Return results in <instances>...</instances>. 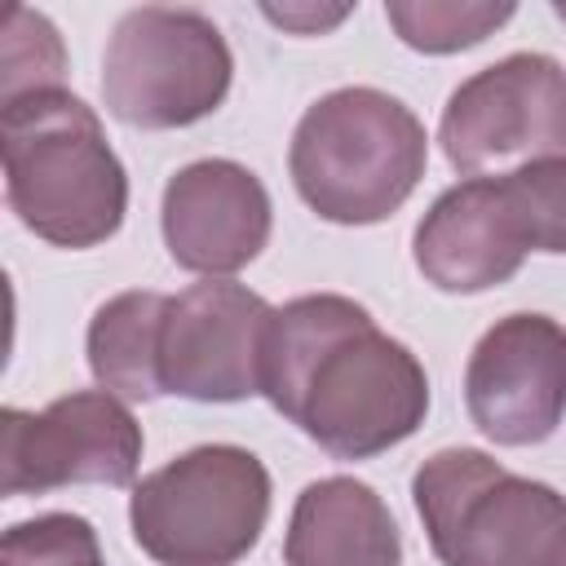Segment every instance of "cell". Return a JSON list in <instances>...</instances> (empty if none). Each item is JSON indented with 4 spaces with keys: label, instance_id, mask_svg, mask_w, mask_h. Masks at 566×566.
Masks as SVG:
<instances>
[{
    "label": "cell",
    "instance_id": "1",
    "mask_svg": "<svg viewBox=\"0 0 566 566\" xmlns=\"http://www.w3.org/2000/svg\"><path fill=\"white\" fill-rule=\"evenodd\" d=\"M261 394L336 460H371L429 416L420 358L340 292H310L270 314Z\"/></svg>",
    "mask_w": 566,
    "mask_h": 566
},
{
    "label": "cell",
    "instance_id": "2",
    "mask_svg": "<svg viewBox=\"0 0 566 566\" xmlns=\"http://www.w3.org/2000/svg\"><path fill=\"white\" fill-rule=\"evenodd\" d=\"M0 164L13 217L53 248H97L128 212V172L97 111L66 88L0 102Z\"/></svg>",
    "mask_w": 566,
    "mask_h": 566
},
{
    "label": "cell",
    "instance_id": "3",
    "mask_svg": "<svg viewBox=\"0 0 566 566\" xmlns=\"http://www.w3.org/2000/svg\"><path fill=\"white\" fill-rule=\"evenodd\" d=\"M429 164L424 124L385 88L349 84L318 97L292 133L287 172L296 195L332 226H376L420 186Z\"/></svg>",
    "mask_w": 566,
    "mask_h": 566
},
{
    "label": "cell",
    "instance_id": "4",
    "mask_svg": "<svg viewBox=\"0 0 566 566\" xmlns=\"http://www.w3.org/2000/svg\"><path fill=\"white\" fill-rule=\"evenodd\" d=\"M411 500L442 566H562L566 557V495L478 447L429 455Z\"/></svg>",
    "mask_w": 566,
    "mask_h": 566
},
{
    "label": "cell",
    "instance_id": "5",
    "mask_svg": "<svg viewBox=\"0 0 566 566\" xmlns=\"http://www.w3.org/2000/svg\"><path fill=\"white\" fill-rule=\"evenodd\" d=\"M270 517V473L234 442H203L133 486L137 548L159 566H234Z\"/></svg>",
    "mask_w": 566,
    "mask_h": 566
},
{
    "label": "cell",
    "instance_id": "6",
    "mask_svg": "<svg viewBox=\"0 0 566 566\" xmlns=\"http://www.w3.org/2000/svg\"><path fill=\"white\" fill-rule=\"evenodd\" d=\"M234 80L221 27L199 9H128L102 57V102L128 128H186L208 119Z\"/></svg>",
    "mask_w": 566,
    "mask_h": 566
},
{
    "label": "cell",
    "instance_id": "7",
    "mask_svg": "<svg viewBox=\"0 0 566 566\" xmlns=\"http://www.w3.org/2000/svg\"><path fill=\"white\" fill-rule=\"evenodd\" d=\"M442 155L455 172L482 177L509 159L566 155V66L548 53H509L473 71L442 106Z\"/></svg>",
    "mask_w": 566,
    "mask_h": 566
},
{
    "label": "cell",
    "instance_id": "8",
    "mask_svg": "<svg viewBox=\"0 0 566 566\" xmlns=\"http://www.w3.org/2000/svg\"><path fill=\"white\" fill-rule=\"evenodd\" d=\"M0 486L4 495H44L71 482L128 486L142 464V424L124 398L75 389L44 411H0Z\"/></svg>",
    "mask_w": 566,
    "mask_h": 566
},
{
    "label": "cell",
    "instance_id": "9",
    "mask_svg": "<svg viewBox=\"0 0 566 566\" xmlns=\"http://www.w3.org/2000/svg\"><path fill=\"white\" fill-rule=\"evenodd\" d=\"M270 314L274 305L234 279H203L168 296L159 332L164 394L195 402H243L261 394Z\"/></svg>",
    "mask_w": 566,
    "mask_h": 566
},
{
    "label": "cell",
    "instance_id": "10",
    "mask_svg": "<svg viewBox=\"0 0 566 566\" xmlns=\"http://www.w3.org/2000/svg\"><path fill=\"white\" fill-rule=\"evenodd\" d=\"M469 420L500 447H535L566 416V327L548 314L495 318L464 367Z\"/></svg>",
    "mask_w": 566,
    "mask_h": 566
},
{
    "label": "cell",
    "instance_id": "11",
    "mask_svg": "<svg viewBox=\"0 0 566 566\" xmlns=\"http://www.w3.org/2000/svg\"><path fill=\"white\" fill-rule=\"evenodd\" d=\"M159 226L168 256L203 279H226L261 256L274 208L261 177L234 159H195L164 186Z\"/></svg>",
    "mask_w": 566,
    "mask_h": 566
},
{
    "label": "cell",
    "instance_id": "12",
    "mask_svg": "<svg viewBox=\"0 0 566 566\" xmlns=\"http://www.w3.org/2000/svg\"><path fill=\"white\" fill-rule=\"evenodd\" d=\"M526 252L531 248L500 190V177H464L447 186L411 234V256L424 283L455 296L509 283Z\"/></svg>",
    "mask_w": 566,
    "mask_h": 566
},
{
    "label": "cell",
    "instance_id": "13",
    "mask_svg": "<svg viewBox=\"0 0 566 566\" xmlns=\"http://www.w3.org/2000/svg\"><path fill=\"white\" fill-rule=\"evenodd\" d=\"M287 566H402V535L389 504L358 478L310 482L287 517Z\"/></svg>",
    "mask_w": 566,
    "mask_h": 566
},
{
    "label": "cell",
    "instance_id": "14",
    "mask_svg": "<svg viewBox=\"0 0 566 566\" xmlns=\"http://www.w3.org/2000/svg\"><path fill=\"white\" fill-rule=\"evenodd\" d=\"M164 310H168V296L142 292V287L97 305L88 323V371L106 394L124 402H150L164 394V380H159Z\"/></svg>",
    "mask_w": 566,
    "mask_h": 566
},
{
    "label": "cell",
    "instance_id": "15",
    "mask_svg": "<svg viewBox=\"0 0 566 566\" xmlns=\"http://www.w3.org/2000/svg\"><path fill=\"white\" fill-rule=\"evenodd\" d=\"M517 4H491V0H389L385 18L398 31V40L416 53H460L495 35Z\"/></svg>",
    "mask_w": 566,
    "mask_h": 566
},
{
    "label": "cell",
    "instance_id": "16",
    "mask_svg": "<svg viewBox=\"0 0 566 566\" xmlns=\"http://www.w3.org/2000/svg\"><path fill=\"white\" fill-rule=\"evenodd\" d=\"M500 190L517 217V230L531 252H566V155L531 159L513 172H500Z\"/></svg>",
    "mask_w": 566,
    "mask_h": 566
},
{
    "label": "cell",
    "instance_id": "17",
    "mask_svg": "<svg viewBox=\"0 0 566 566\" xmlns=\"http://www.w3.org/2000/svg\"><path fill=\"white\" fill-rule=\"evenodd\" d=\"M66 71V49L57 27L35 9H9L0 35V102H13L35 88H57Z\"/></svg>",
    "mask_w": 566,
    "mask_h": 566
},
{
    "label": "cell",
    "instance_id": "18",
    "mask_svg": "<svg viewBox=\"0 0 566 566\" xmlns=\"http://www.w3.org/2000/svg\"><path fill=\"white\" fill-rule=\"evenodd\" d=\"M0 566H102V544L80 513H40L0 535Z\"/></svg>",
    "mask_w": 566,
    "mask_h": 566
},
{
    "label": "cell",
    "instance_id": "19",
    "mask_svg": "<svg viewBox=\"0 0 566 566\" xmlns=\"http://www.w3.org/2000/svg\"><path fill=\"white\" fill-rule=\"evenodd\" d=\"M261 13L274 22V27H283V31H296V35H318V31H327V27H336V22H345L349 13H354V4H332V9H323V4H261Z\"/></svg>",
    "mask_w": 566,
    "mask_h": 566
},
{
    "label": "cell",
    "instance_id": "20",
    "mask_svg": "<svg viewBox=\"0 0 566 566\" xmlns=\"http://www.w3.org/2000/svg\"><path fill=\"white\" fill-rule=\"evenodd\" d=\"M553 13H557V18H566V4H553Z\"/></svg>",
    "mask_w": 566,
    "mask_h": 566
},
{
    "label": "cell",
    "instance_id": "21",
    "mask_svg": "<svg viewBox=\"0 0 566 566\" xmlns=\"http://www.w3.org/2000/svg\"><path fill=\"white\" fill-rule=\"evenodd\" d=\"M562 566H566V557H562Z\"/></svg>",
    "mask_w": 566,
    "mask_h": 566
}]
</instances>
